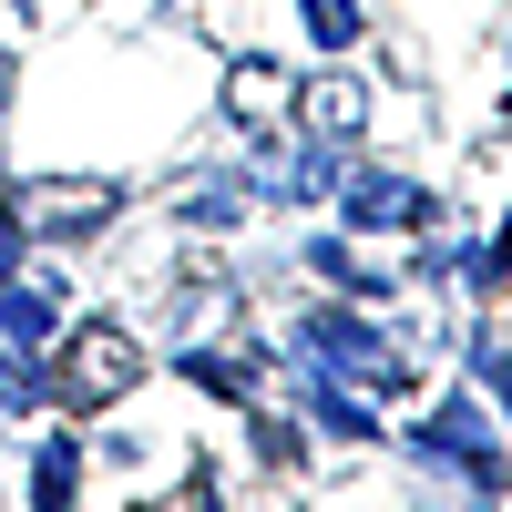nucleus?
<instances>
[{"instance_id":"1","label":"nucleus","mask_w":512,"mask_h":512,"mask_svg":"<svg viewBox=\"0 0 512 512\" xmlns=\"http://www.w3.org/2000/svg\"><path fill=\"white\" fill-rule=\"evenodd\" d=\"M134 369H144L134 328H123V318H82V328L62 338V369H52V390H62V410H113L123 390H134Z\"/></svg>"},{"instance_id":"2","label":"nucleus","mask_w":512,"mask_h":512,"mask_svg":"<svg viewBox=\"0 0 512 512\" xmlns=\"http://www.w3.org/2000/svg\"><path fill=\"white\" fill-rule=\"evenodd\" d=\"M287 134L297 144H318V154H349L369 134V82L349 72H318V82H297V103H287Z\"/></svg>"},{"instance_id":"3","label":"nucleus","mask_w":512,"mask_h":512,"mask_svg":"<svg viewBox=\"0 0 512 512\" xmlns=\"http://www.w3.org/2000/svg\"><path fill=\"white\" fill-rule=\"evenodd\" d=\"M11 216H21V236H82V226H103L113 216V185H93V175H52V185H21L11 195Z\"/></svg>"},{"instance_id":"4","label":"nucleus","mask_w":512,"mask_h":512,"mask_svg":"<svg viewBox=\"0 0 512 512\" xmlns=\"http://www.w3.org/2000/svg\"><path fill=\"white\" fill-rule=\"evenodd\" d=\"M420 451L451 461V472H472V482H502V451H492V420L472 400H441L431 420H420Z\"/></svg>"},{"instance_id":"5","label":"nucleus","mask_w":512,"mask_h":512,"mask_svg":"<svg viewBox=\"0 0 512 512\" xmlns=\"http://www.w3.org/2000/svg\"><path fill=\"white\" fill-rule=\"evenodd\" d=\"M420 216H431V195H420L410 175H379V164H369V175H349V226H359V236H379V226H420Z\"/></svg>"},{"instance_id":"6","label":"nucleus","mask_w":512,"mask_h":512,"mask_svg":"<svg viewBox=\"0 0 512 512\" xmlns=\"http://www.w3.org/2000/svg\"><path fill=\"white\" fill-rule=\"evenodd\" d=\"M226 103L246 113V134H287V103H297V82L277 62H236L226 72Z\"/></svg>"},{"instance_id":"7","label":"nucleus","mask_w":512,"mask_h":512,"mask_svg":"<svg viewBox=\"0 0 512 512\" xmlns=\"http://www.w3.org/2000/svg\"><path fill=\"white\" fill-rule=\"evenodd\" d=\"M82 502V441H41L31 461V512H72Z\"/></svg>"},{"instance_id":"8","label":"nucleus","mask_w":512,"mask_h":512,"mask_svg":"<svg viewBox=\"0 0 512 512\" xmlns=\"http://www.w3.org/2000/svg\"><path fill=\"white\" fill-rule=\"evenodd\" d=\"M0 328H11V338H41V328H52V297H41V277H0Z\"/></svg>"},{"instance_id":"9","label":"nucleus","mask_w":512,"mask_h":512,"mask_svg":"<svg viewBox=\"0 0 512 512\" xmlns=\"http://www.w3.org/2000/svg\"><path fill=\"white\" fill-rule=\"evenodd\" d=\"M41 400V369L31 359H0V410H31Z\"/></svg>"},{"instance_id":"10","label":"nucleus","mask_w":512,"mask_h":512,"mask_svg":"<svg viewBox=\"0 0 512 512\" xmlns=\"http://www.w3.org/2000/svg\"><path fill=\"white\" fill-rule=\"evenodd\" d=\"M308 31H328V41H349V31H359V0H308Z\"/></svg>"},{"instance_id":"11","label":"nucleus","mask_w":512,"mask_h":512,"mask_svg":"<svg viewBox=\"0 0 512 512\" xmlns=\"http://www.w3.org/2000/svg\"><path fill=\"white\" fill-rule=\"evenodd\" d=\"M482 379H492V400L512 410V349H482Z\"/></svg>"},{"instance_id":"12","label":"nucleus","mask_w":512,"mask_h":512,"mask_svg":"<svg viewBox=\"0 0 512 512\" xmlns=\"http://www.w3.org/2000/svg\"><path fill=\"white\" fill-rule=\"evenodd\" d=\"M11 256H21V216H11V195H0V277H11Z\"/></svg>"},{"instance_id":"13","label":"nucleus","mask_w":512,"mask_h":512,"mask_svg":"<svg viewBox=\"0 0 512 512\" xmlns=\"http://www.w3.org/2000/svg\"><path fill=\"white\" fill-rule=\"evenodd\" d=\"M0 103H11V41H0Z\"/></svg>"}]
</instances>
